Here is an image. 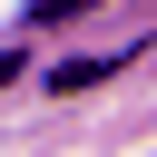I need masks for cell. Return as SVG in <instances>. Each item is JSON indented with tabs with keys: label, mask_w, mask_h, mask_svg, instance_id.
<instances>
[{
	"label": "cell",
	"mask_w": 157,
	"mask_h": 157,
	"mask_svg": "<svg viewBox=\"0 0 157 157\" xmlns=\"http://www.w3.org/2000/svg\"><path fill=\"white\" fill-rule=\"evenodd\" d=\"M10 78H20V59H0V88H10Z\"/></svg>",
	"instance_id": "3"
},
{
	"label": "cell",
	"mask_w": 157,
	"mask_h": 157,
	"mask_svg": "<svg viewBox=\"0 0 157 157\" xmlns=\"http://www.w3.org/2000/svg\"><path fill=\"white\" fill-rule=\"evenodd\" d=\"M78 10H98V0H39L29 20H78Z\"/></svg>",
	"instance_id": "2"
},
{
	"label": "cell",
	"mask_w": 157,
	"mask_h": 157,
	"mask_svg": "<svg viewBox=\"0 0 157 157\" xmlns=\"http://www.w3.org/2000/svg\"><path fill=\"white\" fill-rule=\"evenodd\" d=\"M108 69H118V59H69V69H49V78H59V88H98Z\"/></svg>",
	"instance_id": "1"
}]
</instances>
